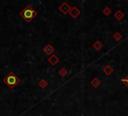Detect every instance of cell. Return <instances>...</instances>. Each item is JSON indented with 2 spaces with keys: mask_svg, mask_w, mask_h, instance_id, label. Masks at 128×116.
I'll return each instance as SVG.
<instances>
[{
  "mask_svg": "<svg viewBox=\"0 0 128 116\" xmlns=\"http://www.w3.org/2000/svg\"><path fill=\"white\" fill-rule=\"evenodd\" d=\"M5 82H6L7 85L13 86V85L16 84V78H15L13 75H10V76H8V77L5 79Z\"/></svg>",
  "mask_w": 128,
  "mask_h": 116,
  "instance_id": "1",
  "label": "cell"
},
{
  "mask_svg": "<svg viewBox=\"0 0 128 116\" xmlns=\"http://www.w3.org/2000/svg\"><path fill=\"white\" fill-rule=\"evenodd\" d=\"M24 13H22V15L26 18V19H30V18H32V16L34 15V12L32 10H30V9H26L25 11H23Z\"/></svg>",
  "mask_w": 128,
  "mask_h": 116,
  "instance_id": "2",
  "label": "cell"
},
{
  "mask_svg": "<svg viewBox=\"0 0 128 116\" xmlns=\"http://www.w3.org/2000/svg\"><path fill=\"white\" fill-rule=\"evenodd\" d=\"M115 17H116L118 20H120V19H122V18L124 17V13L119 10V11H117V12L115 13Z\"/></svg>",
  "mask_w": 128,
  "mask_h": 116,
  "instance_id": "3",
  "label": "cell"
},
{
  "mask_svg": "<svg viewBox=\"0 0 128 116\" xmlns=\"http://www.w3.org/2000/svg\"><path fill=\"white\" fill-rule=\"evenodd\" d=\"M104 72L107 74V75H110V74H112V72H113V69L110 67V66H107L106 68H105V70H104Z\"/></svg>",
  "mask_w": 128,
  "mask_h": 116,
  "instance_id": "4",
  "label": "cell"
},
{
  "mask_svg": "<svg viewBox=\"0 0 128 116\" xmlns=\"http://www.w3.org/2000/svg\"><path fill=\"white\" fill-rule=\"evenodd\" d=\"M121 81H122V83H123V84H125V86L128 88V75L125 77V79H122Z\"/></svg>",
  "mask_w": 128,
  "mask_h": 116,
  "instance_id": "5",
  "label": "cell"
},
{
  "mask_svg": "<svg viewBox=\"0 0 128 116\" xmlns=\"http://www.w3.org/2000/svg\"><path fill=\"white\" fill-rule=\"evenodd\" d=\"M114 38H115L116 40H120L122 38V36H121L120 34H114Z\"/></svg>",
  "mask_w": 128,
  "mask_h": 116,
  "instance_id": "6",
  "label": "cell"
},
{
  "mask_svg": "<svg viewBox=\"0 0 128 116\" xmlns=\"http://www.w3.org/2000/svg\"><path fill=\"white\" fill-rule=\"evenodd\" d=\"M104 13H105L106 15H108V14H110V9H108V8H106V9L104 10Z\"/></svg>",
  "mask_w": 128,
  "mask_h": 116,
  "instance_id": "7",
  "label": "cell"
},
{
  "mask_svg": "<svg viewBox=\"0 0 128 116\" xmlns=\"http://www.w3.org/2000/svg\"><path fill=\"white\" fill-rule=\"evenodd\" d=\"M100 46H102L100 44V42H97V44H96V48H99Z\"/></svg>",
  "mask_w": 128,
  "mask_h": 116,
  "instance_id": "8",
  "label": "cell"
}]
</instances>
